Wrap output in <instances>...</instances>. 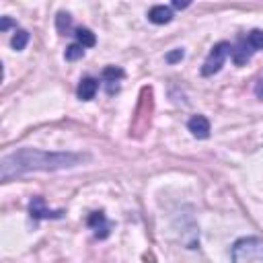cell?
<instances>
[{
	"label": "cell",
	"instance_id": "cell-7",
	"mask_svg": "<svg viewBox=\"0 0 263 263\" xmlns=\"http://www.w3.org/2000/svg\"><path fill=\"white\" fill-rule=\"evenodd\" d=\"M187 129L191 132V136L203 140L210 136V121L205 115H193L189 121H187Z\"/></svg>",
	"mask_w": 263,
	"mask_h": 263
},
{
	"label": "cell",
	"instance_id": "cell-3",
	"mask_svg": "<svg viewBox=\"0 0 263 263\" xmlns=\"http://www.w3.org/2000/svg\"><path fill=\"white\" fill-rule=\"evenodd\" d=\"M230 49H232V45H230L228 41L216 43V45L210 49V53H208V58H205V62H203V66H201V74H203V76H212V74L220 72V68L224 66L226 58L230 55Z\"/></svg>",
	"mask_w": 263,
	"mask_h": 263
},
{
	"label": "cell",
	"instance_id": "cell-8",
	"mask_svg": "<svg viewBox=\"0 0 263 263\" xmlns=\"http://www.w3.org/2000/svg\"><path fill=\"white\" fill-rule=\"evenodd\" d=\"M97 90H99V80L92 78V76H86V78H82V80L78 82L76 95H78L80 101H90V99H95Z\"/></svg>",
	"mask_w": 263,
	"mask_h": 263
},
{
	"label": "cell",
	"instance_id": "cell-4",
	"mask_svg": "<svg viewBox=\"0 0 263 263\" xmlns=\"http://www.w3.org/2000/svg\"><path fill=\"white\" fill-rule=\"evenodd\" d=\"M64 214H66L64 210H49V208H45V199L41 195H35L29 201V216L33 220H58Z\"/></svg>",
	"mask_w": 263,
	"mask_h": 263
},
{
	"label": "cell",
	"instance_id": "cell-11",
	"mask_svg": "<svg viewBox=\"0 0 263 263\" xmlns=\"http://www.w3.org/2000/svg\"><path fill=\"white\" fill-rule=\"evenodd\" d=\"M74 35H76V43H80L84 49L86 47H92L95 43H97V37H95V33L90 31V29H76L74 31Z\"/></svg>",
	"mask_w": 263,
	"mask_h": 263
},
{
	"label": "cell",
	"instance_id": "cell-9",
	"mask_svg": "<svg viewBox=\"0 0 263 263\" xmlns=\"http://www.w3.org/2000/svg\"><path fill=\"white\" fill-rule=\"evenodd\" d=\"M148 21L154 23V25H166L173 21V10L171 6H164V4H156L148 10Z\"/></svg>",
	"mask_w": 263,
	"mask_h": 263
},
{
	"label": "cell",
	"instance_id": "cell-13",
	"mask_svg": "<svg viewBox=\"0 0 263 263\" xmlns=\"http://www.w3.org/2000/svg\"><path fill=\"white\" fill-rule=\"evenodd\" d=\"M27 43H29V31H25V29H16L14 35H12V41H10L12 49L21 51V49H25Z\"/></svg>",
	"mask_w": 263,
	"mask_h": 263
},
{
	"label": "cell",
	"instance_id": "cell-19",
	"mask_svg": "<svg viewBox=\"0 0 263 263\" xmlns=\"http://www.w3.org/2000/svg\"><path fill=\"white\" fill-rule=\"evenodd\" d=\"M257 97L263 99V80H259V84H257Z\"/></svg>",
	"mask_w": 263,
	"mask_h": 263
},
{
	"label": "cell",
	"instance_id": "cell-15",
	"mask_svg": "<svg viewBox=\"0 0 263 263\" xmlns=\"http://www.w3.org/2000/svg\"><path fill=\"white\" fill-rule=\"evenodd\" d=\"M82 55H84V47H82L80 43H72V45H68L66 51H64V58H66L68 62H74V60H78V58H82Z\"/></svg>",
	"mask_w": 263,
	"mask_h": 263
},
{
	"label": "cell",
	"instance_id": "cell-17",
	"mask_svg": "<svg viewBox=\"0 0 263 263\" xmlns=\"http://www.w3.org/2000/svg\"><path fill=\"white\" fill-rule=\"evenodd\" d=\"M12 25H14V23H12L8 16H2V21H0V31H6V29L12 27Z\"/></svg>",
	"mask_w": 263,
	"mask_h": 263
},
{
	"label": "cell",
	"instance_id": "cell-12",
	"mask_svg": "<svg viewBox=\"0 0 263 263\" xmlns=\"http://www.w3.org/2000/svg\"><path fill=\"white\" fill-rule=\"evenodd\" d=\"M55 23H58V31H60L62 35H74V33H72V18H70L68 12H58Z\"/></svg>",
	"mask_w": 263,
	"mask_h": 263
},
{
	"label": "cell",
	"instance_id": "cell-16",
	"mask_svg": "<svg viewBox=\"0 0 263 263\" xmlns=\"http://www.w3.org/2000/svg\"><path fill=\"white\" fill-rule=\"evenodd\" d=\"M183 49H175V51H171V53H166V62H171V64H175V62H179V60H183Z\"/></svg>",
	"mask_w": 263,
	"mask_h": 263
},
{
	"label": "cell",
	"instance_id": "cell-10",
	"mask_svg": "<svg viewBox=\"0 0 263 263\" xmlns=\"http://www.w3.org/2000/svg\"><path fill=\"white\" fill-rule=\"evenodd\" d=\"M125 76V72L121 70V68H117V66H107L105 70H103V80L107 82V92L109 95H113L119 86H117V82L121 80Z\"/></svg>",
	"mask_w": 263,
	"mask_h": 263
},
{
	"label": "cell",
	"instance_id": "cell-2",
	"mask_svg": "<svg viewBox=\"0 0 263 263\" xmlns=\"http://www.w3.org/2000/svg\"><path fill=\"white\" fill-rule=\"evenodd\" d=\"M232 263H263V238H238L232 247Z\"/></svg>",
	"mask_w": 263,
	"mask_h": 263
},
{
	"label": "cell",
	"instance_id": "cell-18",
	"mask_svg": "<svg viewBox=\"0 0 263 263\" xmlns=\"http://www.w3.org/2000/svg\"><path fill=\"white\" fill-rule=\"evenodd\" d=\"M173 6H175V8H187V6H189V2H181V0H175V2H173Z\"/></svg>",
	"mask_w": 263,
	"mask_h": 263
},
{
	"label": "cell",
	"instance_id": "cell-5",
	"mask_svg": "<svg viewBox=\"0 0 263 263\" xmlns=\"http://www.w3.org/2000/svg\"><path fill=\"white\" fill-rule=\"evenodd\" d=\"M86 224H88V228L90 230H95V236L97 238H107L109 236V232H111V222L107 220V216H105V212H92L90 216H88V220H86Z\"/></svg>",
	"mask_w": 263,
	"mask_h": 263
},
{
	"label": "cell",
	"instance_id": "cell-1",
	"mask_svg": "<svg viewBox=\"0 0 263 263\" xmlns=\"http://www.w3.org/2000/svg\"><path fill=\"white\" fill-rule=\"evenodd\" d=\"M88 156L76 154V152H45L37 148H21L12 154L2 156L0 171H2V181H10L12 177H18L23 173L31 171H60V168H70L86 160Z\"/></svg>",
	"mask_w": 263,
	"mask_h": 263
},
{
	"label": "cell",
	"instance_id": "cell-14",
	"mask_svg": "<svg viewBox=\"0 0 263 263\" xmlns=\"http://www.w3.org/2000/svg\"><path fill=\"white\" fill-rule=\"evenodd\" d=\"M247 41H249V45H251L255 51L263 49V31H261V29H253V31L247 35Z\"/></svg>",
	"mask_w": 263,
	"mask_h": 263
},
{
	"label": "cell",
	"instance_id": "cell-6",
	"mask_svg": "<svg viewBox=\"0 0 263 263\" xmlns=\"http://www.w3.org/2000/svg\"><path fill=\"white\" fill-rule=\"evenodd\" d=\"M253 53H255V49L249 45L247 37L238 39V43H236V45H232V49H230L232 62H234L236 66H242V64H247V62L251 60V55H253Z\"/></svg>",
	"mask_w": 263,
	"mask_h": 263
}]
</instances>
